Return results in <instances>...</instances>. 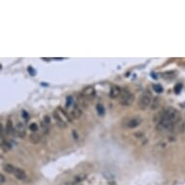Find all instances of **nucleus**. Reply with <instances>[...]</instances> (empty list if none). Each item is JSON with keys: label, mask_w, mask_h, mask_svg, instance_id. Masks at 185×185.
<instances>
[{"label": "nucleus", "mask_w": 185, "mask_h": 185, "mask_svg": "<svg viewBox=\"0 0 185 185\" xmlns=\"http://www.w3.org/2000/svg\"><path fill=\"white\" fill-rule=\"evenodd\" d=\"M96 111H97V113H98L99 116H104L105 114V108H104V106L101 105V104H98L96 106Z\"/></svg>", "instance_id": "obj_14"}, {"label": "nucleus", "mask_w": 185, "mask_h": 185, "mask_svg": "<svg viewBox=\"0 0 185 185\" xmlns=\"http://www.w3.org/2000/svg\"><path fill=\"white\" fill-rule=\"evenodd\" d=\"M139 125V120L138 118H132V119H130L128 121V123H127V127L128 128H136V127H138Z\"/></svg>", "instance_id": "obj_12"}, {"label": "nucleus", "mask_w": 185, "mask_h": 185, "mask_svg": "<svg viewBox=\"0 0 185 185\" xmlns=\"http://www.w3.org/2000/svg\"><path fill=\"white\" fill-rule=\"evenodd\" d=\"M83 94L85 97L92 98V97L95 95V90H94L93 86H86L85 88L83 90Z\"/></svg>", "instance_id": "obj_8"}, {"label": "nucleus", "mask_w": 185, "mask_h": 185, "mask_svg": "<svg viewBox=\"0 0 185 185\" xmlns=\"http://www.w3.org/2000/svg\"><path fill=\"white\" fill-rule=\"evenodd\" d=\"M159 105H160V98L159 97H156V98L153 99L152 105H151V109H152V110H155V109L159 107Z\"/></svg>", "instance_id": "obj_15"}, {"label": "nucleus", "mask_w": 185, "mask_h": 185, "mask_svg": "<svg viewBox=\"0 0 185 185\" xmlns=\"http://www.w3.org/2000/svg\"><path fill=\"white\" fill-rule=\"evenodd\" d=\"M121 92H122V89L120 88L119 86L117 85H111V90H110V96L111 98H117V97H119L121 95Z\"/></svg>", "instance_id": "obj_5"}, {"label": "nucleus", "mask_w": 185, "mask_h": 185, "mask_svg": "<svg viewBox=\"0 0 185 185\" xmlns=\"http://www.w3.org/2000/svg\"><path fill=\"white\" fill-rule=\"evenodd\" d=\"M41 127H42V130H43L44 134H48V130H50V125L47 124V123H45L44 121H42V122H41Z\"/></svg>", "instance_id": "obj_16"}, {"label": "nucleus", "mask_w": 185, "mask_h": 185, "mask_svg": "<svg viewBox=\"0 0 185 185\" xmlns=\"http://www.w3.org/2000/svg\"><path fill=\"white\" fill-rule=\"evenodd\" d=\"M134 102V95L128 90L123 89L120 95V103L124 106H130Z\"/></svg>", "instance_id": "obj_2"}, {"label": "nucleus", "mask_w": 185, "mask_h": 185, "mask_svg": "<svg viewBox=\"0 0 185 185\" xmlns=\"http://www.w3.org/2000/svg\"><path fill=\"white\" fill-rule=\"evenodd\" d=\"M152 100H153L152 94H151L149 91H144L139 99V108L141 109L142 111L146 110L148 108V106L151 104Z\"/></svg>", "instance_id": "obj_1"}, {"label": "nucleus", "mask_w": 185, "mask_h": 185, "mask_svg": "<svg viewBox=\"0 0 185 185\" xmlns=\"http://www.w3.org/2000/svg\"><path fill=\"white\" fill-rule=\"evenodd\" d=\"M73 136H74V139H78L77 132H76L75 130H73Z\"/></svg>", "instance_id": "obj_25"}, {"label": "nucleus", "mask_w": 185, "mask_h": 185, "mask_svg": "<svg viewBox=\"0 0 185 185\" xmlns=\"http://www.w3.org/2000/svg\"><path fill=\"white\" fill-rule=\"evenodd\" d=\"M40 139H41V137L38 133H32V134L29 136V141L34 144H38V142H40Z\"/></svg>", "instance_id": "obj_11"}, {"label": "nucleus", "mask_w": 185, "mask_h": 185, "mask_svg": "<svg viewBox=\"0 0 185 185\" xmlns=\"http://www.w3.org/2000/svg\"><path fill=\"white\" fill-rule=\"evenodd\" d=\"M6 133L10 136L16 135V127H14L13 122L11 120H8L7 124H6Z\"/></svg>", "instance_id": "obj_7"}, {"label": "nucleus", "mask_w": 185, "mask_h": 185, "mask_svg": "<svg viewBox=\"0 0 185 185\" xmlns=\"http://www.w3.org/2000/svg\"><path fill=\"white\" fill-rule=\"evenodd\" d=\"M27 71H28V73L31 76H35V74H36V72H35V70L33 69L31 66H30V67H28V69H27Z\"/></svg>", "instance_id": "obj_23"}, {"label": "nucleus", "mask_w": 185, "mask_h": 185, "mask_svg": "<svg viewBox=\"0 0 185 185\" xmlns=\"http://www.w3.org/2000/svg\"><path fill=\"white\" fill-rule=\"evenodd\" d=\"M25 134H26V132H25V127H24V125L22 123H17V125H16V135L18 136L19 138L20 139H23L24 137H25Z\"/></svg>", "instance_id": "obj_4"}, {"label": "nucleus", "mask_w": 185, "mask_h": 185, "mask_svg": "<svg viewBox=\"0 0 185 185\" xmlns=\"http://www.w3.org/2000/svg\"><path fill=\"white\" fill-rule=\"evenodd\" d=\"M0 177H1V181H0V183H1V184L5 183V182H6V178H5L4 175L1 174V175H0Z\"/></svg>", "instance_id": "obj_24"}, {"label": "nucleus", "mask_w": 185, "mask_h": 185, "mask_svg": "<svg viewBox=\"0 0 185 185\" xmlns=\"http://www.w3.org/2000/svg\"><path fill=\"white\" fill-rule=\"evenodd\" d=\"M182 87H183L182 83H177V85L174 86V92H175V94H179L180 91H181V89H182Z\"/></svg>", "instance_id": "obj_19"}, {"label": "nucleus", "mask_w": 185, "mask_h": 185, "mask_svg": "<svg viewBox=\"0 0 185 185\" xmlns=\"http://www.w3.org/2000/svg\"><path fill=\"white\" fill-rule=\"evenodd\" d=\"M151 75H152V78H155V80H156V78H157V77L155 76V74H153V73H151Z\"/></svg>", "instance_id": "obj_26"}, {"label": "nucleus", "mask_w": 185, "mask_h": 185, "mask_svg": "<svg viewBox=\"0 0 185 185\" xmlns=\"http://www.w3.org/2000/svg\"><path fill=\"white\" fill-rule=\"evenodd\" d=\"M22 117L24 118V119H28V118H29V114H28V113H27V111H24V110H22Z\"/></svg>", "instance_id": "obj_22"}, {"label": "nucleus", "mask_w": 185, "mask_h": 185, "mask_svg": "<svg viewBox=\"0 0 185 185\" xmlns=\"http://www.w3.org/2000/svg\"><path fill=\"white\" fill-rule=\"evenodd\" d=\"M58 111H61V113L63 114V116H65L66 118H67L68 120H69V122H71V119H70V116H69V114H66V111H65L64 110H63V109H60V108H59V109H58Z\"/></svg>", "instance_id": "obj_21"}, {"label": "nucleus", "mask_w": 185, "mask_h": 185, "mask_svg": "<svg viewBox=\"0 0 185 185\" xmlns=\"http://www.w3.org/2000/svg\"><path fill=\"white\" fill-rule=\"evenodd\" d=\"M1 148H2V150L4 151V152H8L9 150H11L12 144L9 142H7V141H2V142H1Z\"/></svg>", "instance_id": "obj_13"}, {"label": "nucleus", "mask_w": 185, "mask_h": 185, "mask_svg": "<svg viewBox=\"0 0 185 185\" xmlns=\"http://www.w3.org/2000/svg\"><path fill=\"white\" fill-rule=\"evenodd\" d=\"M153 89H154V91L157 92V93H162L163 92V87L161 84H154L153 85Z\"/></svg>", "instance_id": "obj_17"}, {"label": "nucleus", "mask_w": 185, "mask_h": 185, "mask_svg": "<svg viewBox=\"0 0 185 185\" xmlns=\"http://www.w3.org/2000/svg\"><path fill=\"white\" fill-rule=\"evenodd\" d=\"M29 129H30V131H32V133H37L38 131V125L36 123H31L29 125Z\"/></svg>", "instance_id": "obj_18"}, {"label": "nucleus", "mask_w": 185, "mask_h": 185, "mask_svg": "<svg viewBox=\"0 0 185 185\" xmlns=\"http://www.w3.org/2000/svg\"><path fill=\"white\" fill-rule=\"evenodd\" d=\"M110 185H116V184H114V183H111Z\"/></svg>", "instance_id": "obj_27"}, {"label": "nucleus", "mask_w": 185, "mask_h": 185, "mask_svg": "<svg viewBox=\"0 0 185 185\" xmlns=\"http://www.w3.org/2000/svg\"><path fill=\"white\" fill-rule=\"evenodd\" d=\"M14 175L16 177V178H18V179L20 180H24L26 178V174L25 172L23 171V170L20 169V168H17L16 172H15Z\"/></svg>", "instance_id": "obj_9"}, {"label": "nucleus", "mask_w": 185, "mask_h": 185, "mask_svg": "<svg viewBox=\"0 0 185 185\" xmlns=\"http://www.w3.org/2000/svg\"><path fill=\"white\" fill-rule=\"evenodd\" d=\"M73 101H74V99H73L72 96L67 97V102H66V108H70V107H71V105L73 104Z\"/></svg>", "instance_id": "obj_20"}, {"label": "nucleus", "mask_w": 185, "mask_h": 185, "mask_svg": "<svg viewBox=\"0 0 185 185\" xmlns=\"http://www.w3.org/2000/svg\"><path fill=\"white\" fill-rule=\"evenodd\" d=\"M81 114H83V111H81V109L80 108V106L77 104L74 105V108H73V110L71 111V116L73 118H75V119H78L81 116Z\"/></svg>", "instance_id": "obj_6"}, {"label": "nucleus", "mask_w": 185, "mask_h": 185, "mask_svg": "<svg viewBox=\"0 0 185 185\" xmlns=\"http://www.w3.org/2000/svg\"><path fill=\"white\" fill-rule=\"evenodd\" d=\"M3 168H4V171L6 172H8V174H14L15 172H16V170H17L16 167L13 166L12 164H9V163L4 164V167H3Z\"/></svg>", "instance_id": "obj_10"}, {"label": "nucleus", "mask_w": 185, "mask_h": 185, "mask_svg": "<svg viewBox=\"0 0 185 185\" xmlns=\"http://www.w3.org/2000/svg\"><path fill=\"white\" fill-rule=\"evenodd\" d=\"M53 116L54 121H55L56 125L58 126V127H60V128H66V127H67V123H66L65 121L62 119V117L60 116V114H57L56 111H53Z\"/></svg>", "instance_id": "obj_3"}]
</instances>
